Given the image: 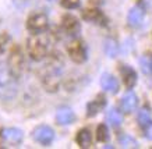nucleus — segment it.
Instances as JSON below:
<instances>
[{"label":"nucleus","instance_id":"nucleus-1","mask_svg":"<svg viewBox=\"0 0 152 149\" xmlns=\"http://www.w3.org/2000/svg\"><path fill=\"white\" fill-rule=\"evenodd\" d=\"M48 57V63L45 64L42 73V85L48 92H56L60 85V74L64 65V60L57 52L49 55Z\"/></svg>","mask_w":152,"mask_h":149},{"label":"nucleus","instance_id":"nucleus-2","mask_svg":"<svg viewBox=\"0 0 152 149\" xmlns=\"http://www.w3.org/2000/svg\"><path fill=\"white\" fill-rule=\"evenodd\" d=\"M28 56L34 61H41L49 53V36L43 32L32 33L27 41Z\"/></svg>","mask_w":152,"mask_h":149},{"label":"nucleus","instance_id":"nucleus-3","mask_svg":"<svg viewBox=\"0 0 152 149\" xmlns=\"http://www.w3.org/2000/svg\"><path fill=\"white\" fill-rule=\"evenodd\" d=\"M7 68L15 78H20L25 70V56L21 46L14 45L9 53V59H7Z\"/></svg>","mask_w":152,"mask_h":149},{"label":"nucleus","instance_id":"nucleus-4","mask_svg":"<svg viewBox=\"0 0 152 149\" xmlns=\"http://www.w3.org/2000/svg\"><path fill=\"white\" fill-rule=\"evenodd\" d=\"M49 25V18L42 11H34L27 18V29L32 33L43 32Z\"/></svg>","mask_w":152,"mask_h":149},{"label":"nucleus","instance_id":"nucleus-5","mask_svg":"<svg viewBox=\"0 0 152 149\" xmlns=\"http://www.w3.org/2000/svg\"><path fill=\"white\" fill-rule=\"evenodd\" d=\"M67 53H69L70 59L74 63H77V64H81L84 61H87L88 59L87 46H85V43L81 39H75L73 42H70L69 46H67Z\"/></svg>","mask_w":152,"mask_h":149},{"label":"nucleus","instance_id":"nucleus-6","mask_svg":"<svg viewBox=\"0 0 152 149\" xmlns=\"http://www.w3.org/2000/svg\"><path fill=\"white\" fill-rule=\"evenodd\" d=\"M32 137L38 144L43 145V146H49L52 144V141L55 140V131L49 126H38L34 130Z\"/></svg>","mask_w":152,"mask_h":149},{"label":"nucleus","instance_id":"nucleus-7","mask_svg":"<svg viewBox=\"0 0 152 149\" xmlns=\"http://www.w3.org/2000/svg\"><path fill=\"white\" fill-rule=\"evenodd\" d=\"M0 138H1L3 142H6V144L11 145V146H17L18 144H21V141H23V138H24V134L20 128H13V127H11V128L1 130Z\"/></svg>","mask_w":152,"mask_h":149},{"label":"nucleus","instance_id":"nucleus-8","mask_svg":"<svg viewBox=\"0 0 152 149\" xmlns=\"http://www.w3.org/2000/svg\"><path fill=\"white\" fill-rule=\"evenodd\" d=\"M61 28H63V31H64L67 35L75 36V35H78L80 31H81V25H80L78 20L75 18L74 15L66 14V15H63V18H61Z\"/></svg>","mask_w":152,"mask_h":149},{"label":"nucleus","instance_id":"nucleus-9","mask_svg":"<svg viewBox=\"0 0 152 149\" xmlns=\"http://www.w3.org/2000/svg\"><path fill=\"white\" fill-rule=\"evenodd\" d=\"M137 105H138V99H137V95L131 91L126 93L124 96L121 98V102H120V109L123 113H131L137 109Z\"/></svg>","mask_w":152,"mask_h":149},{"label":"nucleus","instance_id":"nucleus-10","mask_svg":"<svg viewBox=\"0 0 152 149\" xmlns=\"http://www.w3.org/2000/svg\"><path fill=\"white\" fill-rule=\"evenodd\" d=\"M101 86L103 91L109 93H117L119 92V81L116 77H113L112 74H103L101 78Z\"/></svg>","mask_w":152,"mask_h":149},{"label":"nucleus","instance_id":"nucleus-11","mask_svg":"<svg viewBox=\"0 0 152 149\" xmlns=\"http://www.w3.org/2000/svg\"><path fill=\"white\" fill-rule=\"evenodd\" d=\"M15 77L7 70H0V89L1 91H11L14 92V84H15Z\"/></svg>","mask_w":152,"mask_h":149},{"label":"nucleus","instance_id":"nucleus-12","mask_svg":"<svg viewBox=\"0 0 152 149\" xmlns=\"http://www.w3.org/2000/svg\"><path fill=\"white\" fill-rule=\"evenodd\" d=\"M144 14H145V11L141 6H134L133 9L129 11V15H127V21L131 27H138L141 25L144 20Z\"/></svg>","mask_w":152,"mask_h":149},{"label":"nucleus","instance_id":"nucleus-13","mask_svg":"<svg viewBox=\"0 0 152 149\" xmlns=\"http://www.w3.org/2000/svg\"><path fill=\"white\" fill-rule=\"evenodd\" d=\"M56 121L61 126H69L74 121V113L70 107H60L56 113Z\"/></svg>","mask_w":152,"mask_h":149},{"label":"nucleus","instance_id":"nucleus-14","mask_svg":"<svg viewBox=\"0 0 152 149\" xmlns=\"http://www.w3.org/2000/svg\"><path fill=\"white\" fill-rule=\"evenodd\" d=\"M121 77H123V81H124V85L129 89H131L134 85L137 84V74L135 71L129 67V65H123L121 67Z\"/></svg>","mask_w":152,"mask_h":149},{"label":"nucleus","instance_id":"nucleus-15","mask_svg":"<svg viewBox=\"0 0 152 149\" xmlns=\"http://www.w3.org/2000/svg\"><path fill=\"white\" fill-rule=\"evenodd\" d=\"M106 102H105V98H103V95H98L96 99L94 100V102L91 103H88V106H87V114L88 117H94V116H96L98 113L101 112L102 109L105 107Z\"/></svg>","mask_w":152,"mask_h":149},{"label":"nucleus","instance_id":"nucleus-16","mask_svg":"<svg viewBox=\"0 0 152 149\" xmlns=\"http://www.w3.org/2000/svg\"><path fill=\"white\" fill-rule=\"evenodd\" d=\"M75 141L77 144L81 146V148H89L91 146V142H92V137H91V132L87 128H83L77 132V137H75Z\"/></svg>","mask_w":152,"mask_h":149},{"label":"nucleus","instance_id":"nucleus-17","mask_svg":"<svg viewBox=\"0 0 152 149\" xmlns=\"http://www.w3.org/2000/svg\"><path fill=\"white\" fill-rule=\"evenodd\" d=\"M107 123L113 127H119L121 123H123V116H121V113L117 110V109H110L109 112H107Z\"/></svg>","mask_w":152,"mask_h":149},{"label":"nucleus","instance_id":"nucleus-18","mask_svg":"<svg viewBox=\"0 0 152 149\" xmlns=\"http://www.w3.org/2000/svg\"><path fill=\"white\" fill-rule=\"evenodd\" d=\"M83 18L89 23H98V21L103 20V15L98 9H88L83 13Z\"/></svg>","mask_w":152,"mask_h":149},{"label":"nucleus","instance_id":"nucleus-19","mask_svg":"<svg viewBox=\"0 0 152 149\" xmlns=\"http://www.w3.org/2000/svg\"><path fill=\"white\" fill-rule=\"evenodd\" d=\"M105 52L110 59L117 56V53H119V45H117V42H116L115 39H107V41H105Z\"/></svg>","mask_w":152,"mask_h":149},{"label":"nucleus","instance_id":"nucleus-20","mask_svg":"<svg viewBox=\"0 0 152 149\" xmlns=\"http://www.w3.org/2000/svg\"><path fill=\"white\" fill-rule=\"evenodd\" d=\"M140 65L144 74L152 75V55H147L140 59Z\"/></svg>","mask_w":152,"mask_h":149},{"label":"nucleus","instance_id":"nucleus-21","mask_svg":"<svg viewBox=\"0 0 152 149\" xmlns=\"http://www.w3.org/2000/svg\"><path fill=\"white\" fill-rule=\"evenodd\" d=\"M137 120H138V124L141 127H145L148 126L149 123H151V114H149V110L148 109H141L138 113V117H137Z\"/></svg>","mask_w":152,"mask_h":149},{"label":"nucleus","instance_id":"nucleus-22","mask_svg":"<svg viewBox=\"0 0 152 149\" xmlns=\"http://www.w3.org/2000/svg\"><path fill=\"white\" fill-rule=\"evenodd\" d=\"M109 140V130L105 124H99L96 128V141L99 142H106Z\"/></svg>","mask_w":152,"mask_h":149},{"label":"nucleus","instance_id":"nucleus-23","mask_svg":"<svg viewBox=\"0 0 152 149\" xmlns=\"http://www.w3.org/2000/svg\"><path fill=\"white\" fill-rule=\"evenodd\" d=\"M120 145L123 148H138V142L130 135H123L120 137Z\"/></svg>","mask_w":152,"mask_h":149},{"label":"nucleus","instance_id":"nucleus-24","mask_svg":"<svg viewBox=\"0 0 152 149\" xmlns=\"http://www.w3.org/2000/svg\"><path fill=\"white\" fill-rule=\"evenodd\" d=\"M10 35L7 32H1L0 33V55L4 53L6 49H7V45L10 43Z\"/></svg>","mask_w":152,"mask_h":149},{"label":"nucleus","instance_id":"nucleus-25","mask_svg":"<svg viewBox=\"0 0 152 149\" xmlns=\"http://www.w3.org/2000/svg\"><path fill=\"white\" fill-rule=\"evenodd\" d=\"M61 6L66 9H77L80 6V0H61Z\"/></svg>","mask_w":152,"mask_h":149},{"label":"nucleus","instance_id":"nucleus-26","mask_svg":"<svg viewBox=\"0 0 152 149\" xmlns=\"http://www.w3.org/2000/svg\"><path fill=\"white\" fill-rule=\"evenodd\" d=\"M145 128V137H147V140L152 141V121L148 124V126L144 127Z\"/></svg>","mask_w":152,"mask_h":149}]
</instances>
